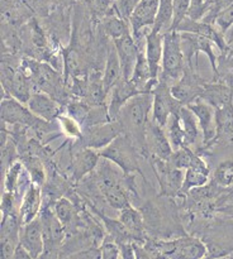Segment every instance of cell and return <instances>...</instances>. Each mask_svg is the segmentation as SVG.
Returning a JSON list of instances; mask_svg holds the SVG:
<instances>
[{"label":"cell","instance_id":"cell-35","mask_svg":"<svg viewBox=\"0 0 233 259\" xmlns=\"http://www.w3.org/2000/svg\"><path fill=\"white\" fill-rule=\"evenodd\" d=\"M23 161H24V167L27 168L33 184L38 185V186H42V185L45 184L46 180L42 162H41L37 157H33L32 154H30V156H25L24 158H23Z\"/></svg>","mask_w":233,"mask_h":259},{"label":"cell","instance_id":"cell-21","mask_svg":"<svg viewBox=\"0 0 233 259\" xmlns=\"http://www.w3.org/2000/svg\"><path fill=\"white\" fill-rule=\"evenodd\" d=\"M42 211V194H41V186L32 184L29 189L25 191L24 196L22 197V202L19 206V220L22 225L32 222Z\"/></svg>","mask_w":233,"mask_h":259},{"label":"cell","instance_id":"cell-8","mask_svg":"<svg viewBox=\"0 0 233 259\" xmlns=\"http://www.w3.org/2000/svg\"><path fill=\"white\" fill-rule=\"evenodd\" d=\"M205 81H203L199 76L197 75L194 68L187 67L185 68L184 75L181 76L176 83L170 88L172 96L182 105H187L197 98H200L204 89Z\"/></svg>","mask_w":233,"mask_h":259},{"label":"cell","instance_id":"cell-27","mask_svg":"<svg viewBox=\"0 0 233 259\" xmlns=\"http://www.w3.org/2000/svg\"><path fill=\"white\" fill-rule=\"evenodd\" d=\"M103 30L113 40L132 33L128 20H126L121 15L116 14L114 7L111 8V10L108 14L103 17Z\"/></svg>","mask_w":233,"mask_h":259},{"label":"cell","instance_id":"cell-45","mask_svg":"<svg viewBox=\"0 0 233 259\" xmlns=\"http://www.w3.org/2000/svg\"><path fill=\"white\" fill-rule=\"evenodd\" d=\"M13 258L14 259H32V255H30V253L28 252V250L25 249V248L19 243V244H18V247L15 248V252H14V255H13Z\"/></svg>","mask_w":233,"mask_h":259},{"label":"cell","instance_id":"cell-34","mask_svg":"<svg viewBox=\"0 0 233 259\" xmlns=\"http://www.w3.org/2000/svg\"><path fill=\"white\" fill-rule=\"evenodd\" d=\"M214 80L223 81L233 89V55H220L218 58V73Z\"/></svg>","mask_w":233,"mask_h":259},{"label":"cell","instance_id":"cell-22","mask_svg":"<svg viewBox=\"0 0 233 259\" xmlns=\"http://www.w3.org/2000/svg\"><path fill=\"white\" fill-rule=\"evenodd\" d=\"M111 91H113V93H111L110 103H109L108 105V113L110 120H116L122 108L128 103L129 99L133 98L137 94H141V91L137 90L131 81H127L124 80V78H122V80L111 89Z\"/></svg>","mask_w":233,"mask_h":259},{"label":"cell","instance_id":"cell-13","mask_svg":"<svg viewBox=\"0 0 233 259\" xmlns=\"http://www.w3.org/2000/svg\"><path fill=\"white\" fill-rule=\"evenodd\" d=\"M176 30L180 33H191V34H198L208 38V39L215 43L220 55L228 51V43L227 39H225V35L213 24H208V23L202 22V20H192L190 18H185L180 23Z\"/></svg>","mask_w":233,"mask_h":259},{"label":"cell","instance_id":"cell-42","mask_svg":"<svg viewBox=\"0 0 233 259\" xmlns=\"http://www.w3.org/2000/svg\"><path fill=\"white\" fill-rule=\"evenodd\" d=\"M208 8H209V4L205 3V0H190V9L187 18L192 20H202Z\"/></svg>","mask_w":233,"mask_h":259},{"label":"cell","instance_id":"cell-19","mask_svg":"<svg viewBox=\"0 0 233 259\" xmlns=\"http://www.w3.org/2000/svg\"><path fill=\"white\" fill-rule=\"evenodd\" d=\"M100 159L99 152H95V149L89 148V147H80L77 151L73 152L72 154V176L76 181L83 179L85 175L91 174L95 171L96 166Z\"/></svg>","mask_w":233,"mask_h":259},{"label":"cell","instance_id":"cell-32","mask_svg":"<svg viewBox=\"0 0 233 259\" xmlns=\"http://www.w3.org/2000/svg\"><path fill=\"white\" fill-rule=\"evenodd\" d=\"M53 212L56 214L57 219L63 224V227L67 229L75 223L76 220V211L75 206L72 202L66 197H61L53 205Z\"/></svg>","mask_w":233,"mask_h":259},{"label":"cell","instance_id":"cell-38","mask_svg":"<svg viewBox=\"0 0 233 259\" xmlns=\"http://www.w3.org/2000/svg\"><path fill=\"white\" fill-rule=\"evenodd\" d=\"M100 253H101V258L104 259H118L122 258V252H121V247H119L118 243L108 235L105 237V239L103 240L100 245Z\"/></svg>","mask_w":233,"mask_h":259},{"label":"cell","instance_id":"cell-33","mask_svg":"<svg viewBox=\"0 0 233 259\" xmlns=\"http://www.w3.org/2000/svg\"><path fill=\"white\" fill-rule=\"evenodd\" d=\"M213 181L223 189L233 186V159L219 162L213 172Z\"/></svg>","mask_w":233,"mask_h":259},{"label":"cell","instance_id":"cell-24","mask_svg":"<svg viewBox=\"0 0 233 259\" xmlns=\"http://www.w3.org/2000/svg\"><path fill=\"white\" fill-rule=\"evenodd\" d=\"M123 78V73H122V66L121 61H119L118 53H116L115 48H110L108 51L105 60V68H104V76L101 78L103 82V88L105 94L108 95L109 91Z\"/></svg>","mask_w":233,"mask_h":259},{"label":"cell","instance_id":"cell-39","mask_svg":"<svg viewBox=\"0 0 233 259\" xmlns=\"http://www.w3.org/2000/svg\"><path fill=\"white\" fill-rule=\"evenodd\" d=\"M214 25L223 34H227L228 30L233 27V4H230L229 7H227L219 13V15L215 19Z\"/></svg>","mask_w":233,"mask_h":259},{"label":"cell","instance_id":"cell-44","mask_svg":"<svg viewBox=\"0 0 233 259\" xmlns=\"http://www.w3.org/2000/svg\"><path fill=\"white\" fill-rule=\"evenodd\" d=\"M214 211L218 212V214L224 215V217L229 218V219L233 220V201L229 202V204H225V205H222V206L217 207Z\"/></svg>","mask_w":233,"mask_h":259},{"label":"cell","instance_id":"cell-10","mask_svg":"<svg viewBox=\"0 0 233 259\" xmlns=\"http://www.w3.org/2000/svg\"><path fill=\"white\" fill-rule=\"evenodd\" d=\"M40 218L42 220L43 234H45V253L43 254H50L51 250L56 253L57 248H60L65 240L66 228L57 219L55 212H52V210L48 207L42 209Z\"/></svg>","mask_w":233,"mask_h":259},{"label":"cell","instance_id":"cell-48","mask_svg":"<svg viewBox=\"0 0 233 259\" xmlns=\"http://www.w3.org/2000/svg\"><path fill=\"white\" fill-rule=\"evenodd\" d=\"M114 2H116V0H114Z\"/></svg>","mask_w":233,"mask_h":259},{"label":"cell","instance_id":"cell-6","mask_svg":"<svg viewBox=\"0 0 233 259\" xmlns=\"http://www.w3.org/2000/svg\"><path fill=\"white\" fill-rule=\"evenodd\" d=\"M2 120L4 125H22L33 128L42 121L38 116H35L29 108H25L22 101L12 98L9 95H4L2 101Z\"/></svg>","mask_w":233,"mask_h":259},{"label":"cell","instance_id":"cell-14","mask_svg":"<svg viewBox=\"0 0 233 259\" xmlns=\"http://www.w3.org/2000/svg\"><path fill=\"white\" fill-rule=\"evenodd\" d=\"M20 244L30 253L32 259L42 257L45 253V234H43L42 220L40 217L22 225Z\"/></svg>","mask_w":233,"mask_h":259},{"label":"cell","instance_id":"cell-1","mask_svg":"<svg viewBox=\"0 0 233 259\" xmlns=\"http://www.w3.org/2000/svg\"><path fill=\"white\" fill-rule=\"evenodd\" d=\"M153 94L141 93L134 95L122 108L116 121L121 124L122 131L131 137L139 148H147L146 133L149 123V114H152Z\"/></svg>","mask_w":233,"mask_h":259},{"label":"cell","instance_id":"cell-15","mask_svg":"<svg viewBox=\"0 0 233 259\" xmlns=\"http://www.w3.org/2000/svg\"><path fill=\"white\" fill-rule=\"evenodd\" d=\"M146 143L147 148H148L149 153L152 156L165 159V161H167L171 157L172 152H174L171 144H170L169 138L166 136L165 128L159 125L152 119L149 120L148 125H147Z\"/></svg>","mask_w":233,"mask_h":259},{"label":"cell","instance_id":"cell-9","mask_svg":"<svg viewBox=\"0 0 233 259\" xmlns=\"http://www.w3.org/2000/svg\"><path fill=\"white\" fill-rule=\"evenodd\" d=\"M123 133L121 124L116 120L83 129L84 146L93 149H103L110 144L119 134Z\"/></svg>","mask_w":233,"mask_h":259},{"label":"cell","instance_id":"cell-31","mask_svg":"<svg viewBox=\"0 0 233 259\" xmlns=\"http://www.w3.org/2000/svg\"><path fill=\"white\" fill-rule=\"evenodd\" d=\"M200 157L192 151L191 148L189 147H182V148L176 149V151L172 152L171 157L167 159L169 164L174 168H179V169H187L190 167L194 166L195 163L200 161Z\"/></svg>","mask_w":233,"mask_h":259},{"label":"cell","instance_id":"cell-36","mask_svg":"<svg viewBox=\"0 0 233 259\" xmlns=\"http://www.w3.org/2000/svg\"><path fill=\"white\" fill-rule=\"evenodd\" d=\"M57 121L61 126V131H62L66 136L75 139L83 138V125H81L75 118H72V116L68 115V114H61L57 118Z\"/></svg>","mask_w":233,"mask_h":259},{"label":"cell","instance_id":"cell-46","mask_svg":"<svg viewBox=\"0 0 233 259\" xmlns=\"http://www.w3.org/2000/svg\"><path fill=\"white\" fill-rule=\"evenodd\" d=\"M79 2L86 3V4H91V2H93V0H79Z\"/></svg>","mask_w":233,"mask_h":259},{"label":"cell","instance_id":"cell-37","mask_svg":"<svg viewBox=\"0 0 233 259\" xmlns=\"http://www.w3.org/2000/svg\"><path fill=\"white\" fill-rule=\"evenodd\" d=\"M190 9V0H174V18L169 32L176 30L180 23L187 18Z\"/></svg>","mask_w":233,"mask_h":259},{"label":"cell","instance_id":"cell-3","mask_svg":"<svg viewBox=\"0 0 233 259\" xmlns=\"http://www.w3.org/2000/svg\"><path fill=\"white\" fill-rule=\"evenodd\" d=\"M186 68L184 52L181 46V35L177 30H171L164 34V55H162L161 72L159 80L171 88L181 78Z\"/></svg>","mask_w":233,"mask_h":259},{"label":"cell","instance_id":"cell-5","mask_svg":"<svg viewBox=\"0 0 233 259\" xmlns=\"http://www.w3.org/2000/svg\"><path fill=\"white\" fill-rule=\"evenodd\" d=\"M153 94V105H152V120L156 121L159 125L165 128L169 121V118L174 113H177L181 108L176 99L172 96L170 86L159 80V83L152 90Z\"/></svg>","mask_w":233,"mask_h":259},{"label":"cell","instance_id":"cell-4","mask_svg":"<svg viewBox=\"0 0 233 259\" xmlns=\"http://www.w3.org/2000/svg\"><path fill=\"white\" fill-rule=\"evenodd\" d=\"M137 148L131 137L126 133H122L103 149L99 151V154L103 158L109 159L116 166L121 167L126 174H133L138 171V159H137Z\"/></svg>","mask_w":233,"mask_h":259},{"label":"cell","instance_id":"cell-28","mask_svg":"<svg viewBox=\"0 0 233 259\" xmlns=\"http://www.w3.org/2000/svg\"><path fill=\"white\" fill-rule=\"evenodd\" d=\"M118 219L131 232L134 240L143 239V215L138 210L134 209L132 205H128L124 209L119 210Z\"/></svg>","mask_w":233,"mask_h":259},{"label":"cell","instance_id":"cell-47","mask_svg":"<svg viewBox=\"0 0 233 259\" xmlns=\"http://www.w3.org/2000/svg\"><path fill=\"white\" fill-rule=\"evenodd\" d=\"M215 2V0H205V3H208V4H212V3H214Z\"/></svg>","mask_w":233,"mask_h":259},{"label":"cell","instance_id":"cell-7","mask_svg":"<svg viewBox=\"0 0 233 259\" xmlns=\"http://www.w3.org/2000/svg\"><path fill=\"white\" fill-rule=\"evenodd\" d=\"M160 2L161 0H142L132 13L128 22L131 25L132 35L136 42H138L142 38H146V32L143 33L142 30L153 27L160 8Z\"/></svg>","mask_w":233,"mask_h":259},{"label":"cell","instance_id":"cell-26","mask_svg":"<svg viewBox=\"0 0 233 259\" xmlns=\"http://www.w3.org/2000/svg\"><path fill=\"white\" fill-rule=\"evenodd\" d=\"M179 118L180 121H181L182 129L185 132V139H186V147L191 148L194 144L198 143L199 138L202 137L203 133L202 129L199 126V121H198L197 116L189 109V106L182 105L181 108L179 109Z\"/></svg>","mask_w":233,"mask_h":259},{"label":"cell","instance_id":"cell-20","mask_svg":"<svg viewBox=\"0 0 233 259\" xmlns=\"http://www.w3.org/2000/svg\"><path fill=\"white\" fill-rule=\"evenodd\" d=\"M214 143H233V101L215 109Z\"/></svg>","mask_w":233,"mask_h":259},{"label":"cell","instance_id":"cell-30","mask_svg":"<svg viewBox=\"0 0 233 259\" xmlns=\"http://www.w3.org/2000/svg\"><path fill=\"white\" fill-rule=\"evenodd\" d=\"M174 18V0H161L152 30L165 34L170 30Z\"/></svg>","mask_w":233,"mask_h":259},{"label":"cell","instance_id":"cell-18","mask_svg":"<svg viewBox=\"0 0 233 259\" xmlns=\"http://www.w3.org/2000/svg\"><path fill=\"white\" fill-rule=\"evenodd\" d=\"M27 106L35 116L50 123L57 120L61 115V109L57 101L45 93H33L27 101Z\"/></svg>","mask_w":233,"mask_h":259},{"label":"cell","instance_id":"cell-12","mask_svg":"<svg viewBox=\"0 0 233 259\" xmlns=\"http://www.w3.org/2000/svg\"><path fill=\"white\" fill-rule=\"evenodd\" d=\"M186 106H189L199 121L203 133V146L208 147L213 144L215 138V109L202 98H197Z\"/></svg>","mask_w":233,"mask_h":259},{"label":"cell","instance_id":"cell-2","mask_svg":"<svg viewBox=\"0 0 233 259\" xmlns=\"http://www.w3.org/2000/svg\"><path fill=\"white\" fill-rule=\"evenodd\" d=\"M94 174L96 187L109 206L115 210H122L131 205L126 185L127 174L121 167L109 159L103 158L101 161L99 159Z\"/></svg>","mask_w":233,"mask_h":259},{"label":"cell","instance_id":"cell-16","mask_svg":"<svg viewBox=\"0 0 233 259\" xmlns=\"http://www.w3.org/2000/svg\"><path fill=\"white\" fill-rule=\"evenodd\" d=\"M20 228L22 223L19 215H8L2 220V258H13L15 248L20 243Z\"/></svg>","mask_w":233,"mask_h":259},{"label":"cell","instance_id":"cell-25","mask_svg":"<svg viewBox=\"0 0 233 259\" xmlns=\"http://www.w3.org/2000/svg\"><path fill=\"white\" fill-rule=\"evenodd\" d=\"M210 172L208 168L207 163L203 159H200L198 163L190 168L185 169V179L184 184H182L181 192L180 194H187L191 191L192 189H198V187H203L208 185L209 182Z\"/></svg>","mask_w":233,"mask_h":259},{"label":"cell","instance_id":"cell-11","mask_svg":"<svg viewBox=\"0 0 233 259\" xmlns=\"http://www.w3.org/2000/svg\"><path fill=\"white\" fill-rule=\"evenodd\" d=\"M113 46L118 53L119 61H121L123 78L129 81L133 75L134 67H136L137 60H138L139 52H141L139 46L137 45L132 33L123 35L118 39H114Z\"/></svg>","mask_w":233,"mask_h":259},{"label":"cell","instance_id":"cell-40","mask_svg":"<svg viewBox=\"0 0 233 259\" xmlns=\"http://www.w3.org/2000/svg\"><path fill=\"white\" fill-rule=\"evenodd\" d=\"M65 62H63V66H65V72L66 75H72L76 76L80 71V58H79V55L76 51L70 50L65 53V57H63Z\"/></svg>","mask_w":233,"mask_h":259},{"label":"cell","instance_id":"cell-23","mask_svg":"<svg viewBox=\"0 0 233 259\" xmlns=\"http://www.w3.org/2000/svg\"><path fill=\"white\" fill-rule=\"evenodd\" d=\"M200 98L214 109H218L233 101V89L223 81L213 80V82H205Z\"/></svg>","mask_w":233,"mask_h":259},{"label":"cell","instance_id":"cell-43","mask_svg":"<svg viewBox=\"0 0 233 259\" xmlns=\"http://www.w3.org/2000/svg\"><path fill=\"white\" fill-rule=\"evenodd\" d=\"M91 8H93V12L96 15H100L104 17L105 14H108L111 10V8L114 7V0H93L91 2Z\"/></svg>","mask_w":233,"mask_h":259},{"label":"cell","instance_id":"cell-41","mask_svg":"<svg viewBox=\"0 0 233 259\" xmlns=\"http://www.w3.org/2000/svg\"><path fill=\"white\" fill-rule=\"evenodd\" d=\"M141 2L142 0H116L114 2V9L116 14L121 15L126 20H129L133 10Z\"/></svg>","mask_w":233,"mask_h":259},{"label":"cell","instance_id":"cell-29","mask_svg":"<svg viewBox=\"0 0 233 259\" xmlns=\"http://www.w3.org/2000/svg\"><path fill=\"white\" fill-rule=\"evenodd\" d=\"M165 132H166V136L174 151L182 148V147H186L185 132L182 129L181 121H180L179 113H174L170 116L169 121L165 126Z\"/></svg>","mask_w":233,"mask_h":259},{"label":"cell","instance_id":"cell-17","mask_svg":"<svg viewBox=\"0 0 233 259\" xmlns=\"http://www.w3.org/2000/svg\"><path fill=\"white\" fill-rule=\"evenodd\" d=\"M144 55L151 68L152 78L159 80L160 72H161L162 55H164V34L162 33L154 32L152 28L147 30Z\"/></svg>","mask_w":233,"mask_h":259}]
</instances>
